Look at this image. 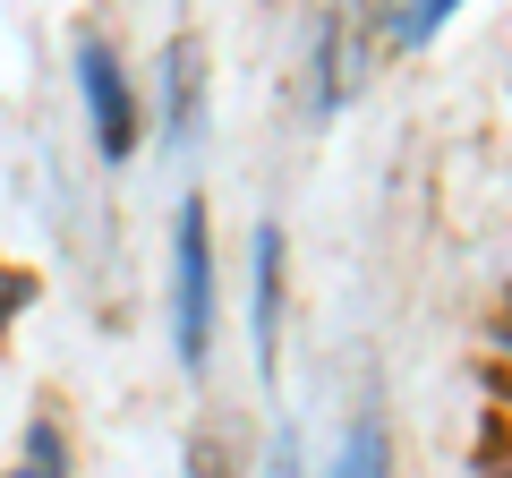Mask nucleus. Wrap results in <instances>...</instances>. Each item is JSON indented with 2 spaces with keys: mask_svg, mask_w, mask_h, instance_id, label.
Returning <instances> with one entry per match:
<instances>
[{
  "mask_svg": "<svg viewBox=\"0 0 512 478\" xmlns=\"http://www.w3.org/2000/svg\"><path fill=\"white\" fill-rule=\"evenodd\" d=\"M333 478H393L384 427H350V444H342V470H333Z\"/></svg>",
  "mask_w": 512,
  "mask_h": 478,
  "instance_id": "nucleus-4",
  "label": "nucleus"
},
{
  "mask_svg": "<svg viewBox=\"0 0 512 478\" xmlns=\"http://www.w3.org/2000/svg\"><path fill=\"white\" fill-rule=\"evenodd\" d=\"M453 9H461V0H410V9H402V26H393V35H402V43H427V35H436L444 18H453Z\"/></svg>",
  "mask_w": 512,
  "mask_h": 478,
  "instance_id": "nucleus-6",
  "label": "nucleus"
},
{
  "mask_svg": "<svg viewBox=\"0 0 512 478\" xmlns=\"http://www.w3.org/2000/svg\"><path fill=\"white\" fill-rule=\"evenodd\" d=\"M77 77H86V111H94V146L120 163L128 146H137V111H128V77H120V60L103 52V43H77Z\"/></svg>",
  "mask_w": 512,
  "mask_h": 478,
  "instance_id": "nucleus-2",
  "label": "nucleus"
},
{
  "mask_svg": "<svg viewBox=\"0 0 512 478\" xmlns=\"http://www.w3.org/2000/svg\"><path fill=\"white\" fill-rule=\"evenodd\" d=\"M274 308H282V231H256V350L274 368Z\"/></svg>",
  "mask_w": 512,
  "mask_h": 478,
  "instance_id": "nucleus-3",
  "label": "nucleus"
},
{
  "mask_svg": "<svg viewBox=\"0 0 512 478\" xmlns=\"http://www.w3.org/2000/svg\"><path fill=\"white\" fill-rule=\"evenodd\" d=\"M205 342H214V248H205V205H180V359L205 368Z\"/></svg>",
  "mask_w": 512,
  "mask_h": 478,
  "instance_id": "nucleus-1",
  "label": "nucleus"
},
{
  "mask_svg": "<svg viewBox=\"0 0 512 478\" xmlns=\"http://www.w3.org/2000/svg\"><path fill=\"white\" fill-rule=\"evenodd\" d=\"M9 478H69V461H60V427H52V419H35V436H26V470H9Z\"/></svg>",
  "mask_w": 512,
  "mask_h": 478,
  "instance_id": "nucleus-5",
  "label": "nucleus"
}]
</instances>
